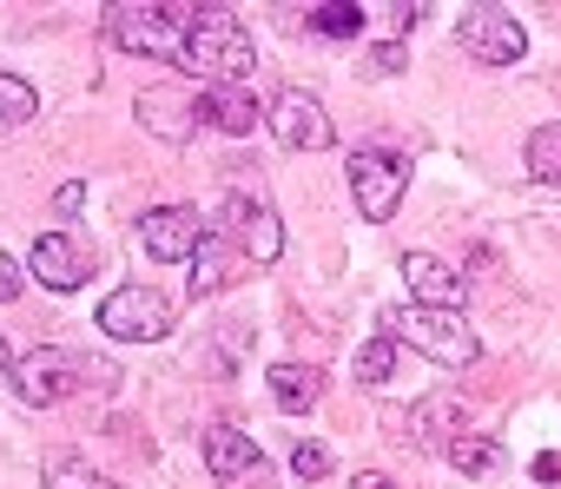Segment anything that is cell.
<instances>
[{"mask_svg": "<svg viewBox=\"0 0 561 489\" xmlns=\"http://www.w3.org/2000/svg\"><path fill=\"white\" fill-rule=\"evenodd\" d=\"M179 67H185L192 80H205V87H251L257 47H251V34L238 27V14H231V8H198V21H192V34H185Z\"/></svg>", "mask_w": 561, "mask_h": 489, "instance_id": "1", "label": "cell"}, {"mask_svg": "<svg viewBox=\"0 0 561 489\" xmlns=\"http://www.w3.org/2000/svg\"><path fill=\"white\" fill-rule=\"evenodd\" d=\"M192 21H198V8H185V0H113L106 8V41L139 54V60H179Z\"/></svg>", "mask_w": 561, "mask_h": 489, "instance_id": "2", "label": "cell"}, {"mask_svg": "<svg viewBox=\"0 0 561 489\" xmlns=\"http://www.w3.org/2000/svg\"><path fill=\"white\" fill-rule=\"evenodd\" d=\"M383 338H390V344H416L423 357H436V364H449V371H462V364L482 357L476 331H469L456 311H430V305H390V311H383Z\"/></svg>", "mask_w": 561, "mask_h": 489, "instance_id": "3", "label": "cell"}, {"mask_svg": "<svg viewBox=\"0 0 561 489\" xmlns=\"http://www.w3.org/2000/svg\"><path fill=\"white\" fill-rule=\"evenodd\" d=\"M106 384L113 371L106 364H87V357H73V351H60V344H41V351H27V357H14L8 364V384H14V397L21 403H34V410H54V403H67L80 384Z\"/></svg>", "mask_w": 561, "mask_h": 489, "instance_id": "4", "label": "cell"}, {"mask_svg": "<svg viewBox=\"0 0 561 489\" xmlns=\"http://www.w3.org/2000/svg\"><path fill=\"white\" fill-rule=\"evenodd\" d=\"M403 185H410V166H403L397 152H383V146L351 152V198H357V212H364L370 225H390V218H397Z\"/></svg>", "mask_w": 561, "mask_h": 489, "instance_id": "5", "label": "cell"}, {"mask_svg": "<svg viewBox=\"0 0 561 489\" xmlns=\"http://www.w3.org/2000/svg\"><path fill=\"white\" fill-rule=\"evenodd\" d=\"M100 331L119 338V344H159L172 331V305L152 292V285H119L106 305H100Z\"/></svg>", "mask_w": 561, "mask_h": 489, "instance_id": "6", "label": "cell"}, {"mask_svg": "<svg viewBox=\"0 0 561 489\" xmlns=\"http://www.w3.org/2000/svg\"><path fill=\"white\" fill-rule=\"evenodd\" d=\"M456 47L469 60H482V67H515L528 54V34H522V21L508 8H469L456 21Z\"/></svg>", "mask_w": 561, "mask_h": 489, "instance_id": "7", "label": "cell"}, {"mask_svg": "<svg viewBox=\"0 0 561 489\" xmlns=\"http://www.w3.org/2000/svg\"><path fill=\"white\" fill-rule=\"evenodd\" d=\"M264 126L277 133V146H291V152H324L331 139H337V126H331V113H324V100L318 93H305V87H285L271 100V113H264Z\"/></svg>", "mask_w": 561, "mask_h": 489, "instance_id": "8", "label": "cell"}, {"mask_svg": "<svg viewBox=\"0 0 561 489\" xmlns=\"http://www.w3.org/2000/svg\"><path fill=\"white\" fill-rule=\"evenodd\" d=\"M218 218H225V238L238 244V252H244L251 265H277V252H285V225H277V212H271L264 198L231 192Z\"/></svg>", "mask_w": 561, "mask_h": 489, "instance_id": "9", "label": "cell"}, {"mask_svg": "<svg viewBox=\"0 0 561 489\" xmlns=\"http://www.w3.org/2000/svg\"><path fill=\"white\" fill-rule=\"evenodd\" d=\"M205 238L211 231H205L198 205H159V212L139 218V244H146V259H159V265H185Z\"/></svg>", "mask_w": 561, "mask_h": 489, "instance_id": "10", "label": "cell"}, {"mask_svg": "<svg viewBox=\"0 0 561 489\" xmlns=\"http://www.w3.org/2000/svg\"><path fill=\"white\" fill-rule=\"evenodd\" d=\"M27 272H34L47 292H80V285L93 278V259L80 252L67 231H41V238H34V252H27Z\"/></svg>", "mask_w": 561, "mask_h": 489, "instance_id": "11", "label": "cell"}, {"mask_svg": "<svg viewBox=\"0 0 561 489\" xmlns=\"http://www.w3.org/2000/svg\"><path fill=\"white\" fill-rule=\"evenodd\" d=\"M205 469H211V482H231V489H244V482L264 469V456H257V436H244L238 423H211V430H205Z\"/></svg>", "mask_w": 561, "mask_h": 489, "instance_id": "12", "label": "cell"}, {"mask_svg": "<svg viewBox=\"0 0 561 489\" xmlns=\"http://www.w3.org/2000/svg\"><path fill=\"white\" fill-rule=\"evenodd\" d=\"M403 278H410V298L430 305V311H456L462 292H469V278L456 265H443L436 252H403Z\"/></svg>", "mask_w": 561, "mask_h": 489, "instance_id": "13", "label": "cell"}, {"mask_svg": "<svg viewBox=\"0 0 561 489\" xmlns=\"http://www.w3.org/2000/svg\"><path fill=\"white\" fill-rule=\"evenodd\" d=\"M192 106H198V120H205V126H218V133H231V139H238V133H251V126L264 120V106H257V93H251V87H205Z\"/></svg>", "mask_w": 561, "mask_h": 489, "instance_id": "14", "label": "cell"}, {"mask_svg": "<svg viewBox=\"0 0 561 489\" xmlns=\"http://www.w3.org/2000/svg\"><path fill=\"white\" fill-rule=\"evenodd\" d=\"M185 265H192V298H218V292H231V285H238L244 252H238V244H225V238H205Z\"/></svg>", "mask_w": 561, "mask_h": 489, "instance_id": "15", "label": "cell"}, {"mask_svg": "<svg viewBox=\"0 0 561 489\" xmlns=\"http://www.w3.org/2000/svg\"><path fill=\"white\" fill-rule=\"evenodd\" d=\"M139 120H146L159 139H172V146H179V139H192L198 106H192L179 87H146V93H139Z\"/></svg>", "mask_w": 561, "mask_h": 489, "instance_id": "16", "label": "cell"}, {"mask_svg": "<svg viewBox=\"0 0 561 489\" xmlns=\"http://www.w3.org/2000/svg\"><path fill=\"white\" fill-rule=\"evenodd\" d=\"M462 423H469L462 397H430V403L410 417V430H416V443H423V450H449V443L462 436Z\"/></svg>", "mask_w": 561, "mask_h": 489, "instance_id": "17", "label": "cell"}, {"mask_svg": "<svg viewBox=\"0 0 561 489\" xmlns=\"http://www.w3.org/2000/svg\"><path fill=\"white\" fill-rule=\"evenodd\" d=\"M271 397H277V410H311L324 397V371L318 364H271Z\"/></svg>", "mask_w": 561, "mask_h": 489, "instance_id": "18", "label": "cell"}, {"mask_svg": "<svg viewBox=\"0 0 561 489\" xmlns=\"http://www.w3.org/2000/svg\"><path fill=\"white\" fill-rule=\"evenodd\" d=\"M443 456H449L462 476H502V463H508V450H502L495 436H456Z\"/></svg>", "mask_w": 561, "mask_h": 489, "instance_id": "19", "label": "cell"}, {"mask_svg": "<svg viewBox=\"0 0 561 489\" xmlns=\"http://www.w3.org/2000/svg\"><path fill=\"white\" fill-rule=\"evenodd\" d=\"M364 8H351V0H324V8H305V27L324 34V41H357L364 34Z\"/></svg>", "mask_w": 561, "mask_h": 489, "instance_id": "20", "label": "cell"}, {"mask_svg": "<svg viewBox=\"0 0 561 489\" xmlns=\"http://www.w3.org/2000/svg\"><path fill=\"white\" fill-rule=\"evenodd\" d=\"M47 489H119V482L100 476L87 456H67V450H60V456H47Z\"/></svg>", "mask_w": 561, "mask_h": 489, "instance_id": "21", "label": "cell"}, {"mask_svg": "<svg viewBox=\"0 0 561 489\" xmlns=\"http://www.w3.org/2000/svg\"><path fill=\"white\" fill-rule=\"evenodd\" d=\"M528 172L541 185H561V120H548V126L528 133Z\"/></svg>", "mask_w": 561, "mask_h": 489, "instance_id": "22", "label": "cell"}, {"mask_svg": "<svg viewBox=\"0 0 561 489\" xmlns=\"http://www.w3.org/2000/svg\"><path fill=\"white\" fill-rule=\"evenodd\" d=\"M41 113V93L21 73H0V126H27Z\"/></svg>", "mask_w": 561, "mask_h": 489, "instance_id": "23", "label": "cell"}, {"mask_svg": "<svg viewBox=\"0 0 561 489\" xmlns=\"http://www.w3.org/2000/svg\"><path fill=\"white\" fill-rule=\"evenodd\" d=\"M390 371H397V344L390 338H370L357 351V384H390Z\"/></svg>", "mask_w": 561, "mask_h": 489, "instance_id": "24", "label": "cell"}, {"mask_svg": "<svg viewBox=\"0 0 561 489\" xmlns=\"http://www.w3.org/2000/svg\"><path fill=\"white\" fill-rule=\"evenodd\" d=\"M291 469H298L305 482H324V476H331V450H324L318 436H305V443L291 450Z\"/></svg>", "mask_w": 561, "mask_h": 489, "instance_id": "25", "label": "cell"}, {"mask_svg": "<svg viewBox=\"0 0 561 489\" xmlns=\"http://www.w3.org/2000/svg\"><path fill=\"white\" fill-rule=\"evenodd\" d=\"M397 67H403V47L390 41V47H370V67H364V73H377V80H383V73H397Z\"/></svg>", "mask_w": 561, "mask_h": 489, "instance_id": "26", "label": "cell"}, {"mask_svg": "<svg viewBox=\"0 0 561 489\" xmlns=\"http://www.w3.org/2000/svg\"><path fill=\"white\" fill-rule=\"evenodd\" d=\"M80 205H87V185H80V179H73V185H60V192H54V212H60V218H73V212H80Z\"/></svg>", "mask_w": 561, "mask_h": 489, "instance_id": "27", "label": "cell"}, {"mask_svg": "<svg viewBox=\"0 0 561 489\" xmlns=\"http://www.w3.org/2000/svg\"><path fill=\"white\" fill-rule=\"evenodd\" d=\"M8 298H21V265L0 252V305H8Z\"/></svg>", "mask_w": 561, "mask_h": 489, "instance_id": "28", "label": "cell"}, {"mask_svg": "<svg viewBox=\"0 0 561 489\" xmlns=\"http://www.w3.org/2000/svg\"><path fill=\"white\" fill-rule=\"evenodd\" d=\"M535 476H541V482H561V456H554V450H548V456H535Z\"/></svg>", "mask_w": 561, "mask_h": 489, "instance_id": "29", "label": "cell"}, {"mask_svg": "<svg viewBox=\"0 0 561 489\" xmlns=\"http://www.w3.org/2000/svg\"><path fill=\"white\" fill-rule=\"evenodd\" d=\"M351 489H397V482H390V476H383V469H364V476H357V482H351Z\"/></svg>", "mask_w": 561, "mask_h": 489, "instance_id": "30", "label": "cell"}, {"mask_svg": "<svg viewBox=\"0 0 561 489\" xmlns=\"http://www.w3.org/2000/svg\"><path fill=\"white\" fill-rule=\"evenodd\" d=\"M244 489H271V469H257V476H251V482H244Z\"/></svg>", "mask_w": 561, "mask_h": 489, "instance_id": "31", "label": "cell"}, {"mask_svg": "<svg viewBox=\"0 0 561 489\" xmlns=\"http://www.w3.org/2000/svg\"><path fill=\"white\" fill-rule=\"evenodd\" d=\"M8 364H14V357H8V344H0V377H8Z\"/></svg>", "mask_w": 561, "mask_h": 489, "instance_id": "32", "label": "cell"}]
</instances>
